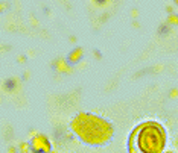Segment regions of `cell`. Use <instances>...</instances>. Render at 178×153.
<instances>
[{
    "instance_id": "1",
    "label": "cell",
    "mask_w": 178,
    "mask_h": 153,
    "mask_svg": "<svg viewBox=\"0 0 178 153\" xmlns=\"http://www.w3.org/2000/svg\"><path fill=\"white\" fill-rule=\"evenodd\" d=\"M165 131L158 123H143L131 133V153H161L165 147Z\"/></svg>"
}]
</instances>
